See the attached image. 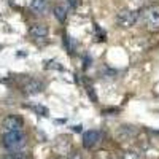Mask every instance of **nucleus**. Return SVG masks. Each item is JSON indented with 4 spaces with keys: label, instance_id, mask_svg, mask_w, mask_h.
I'll return each instance as SVG.
<instances>
[{
    "label": "nucleus",
    "instance_id": "1",
    "mask_svg": "<svg viewBox=\"0 0 159 159\" xmlns=\"http://www.w3.org/2000/svg\"><path fill=\"white\" fill-rule=\"evenodd\" d=\"M140 19L147 25L148 30L151 32L159 30V5H150L143 8V11L140 13Z\"/></svg>",
    "mask_w": 159,
    "mask_h": 159
},
{
    "label": "nucleus",
    "instance_id": "2",
    "mask_svg": "<svg viewBox=\"0 0 159 159\" xmlns=\"http://www.w3.org/2000/svg\"><path fill=\"white\" fill-rule=\"evenodd\" d=\"M3 145L13 153L21 151L25 145V135L22 134V130H15V132H8L3 135Z\"/></svg>",
    "mask_w": 159,
    "mask_h": 159
},
{
    "label": "nucleus",
    "instance_id": "3",
    "mask_svg": "<svg viewBox=\"0 0 159 159\" xmlns=\"http://www.w3.org/2000/svg\"><path fill=\"white\" fill-rule=\"evenodd\" d=\"M140 21V11L137 10H123L116 15V24L119 27H134V25Z\"/></svg>",
    "mask_w": 159,
    "mask_h": 159
},
{
    "label": "nucleus",
    "instance_id": "4",
    "mask_svg": "<svg viewBox=\"0 0 159 159\" xmlns=\"http://www.w3.org/2000/svg\"><path fill=\"white\" fill-rule=\"evenodd\" d=\"M102 140V132L97 130V129H91V130H86L83 134V145L84 148H94L96 145H99Z\"/></svg>",
    "mask_w": 159,
    "mask_h": 159
},
{
    "label": "nucleus",
    "instance_id": "5",
    "mask_svg": "<svg viewBox=\"0 0 159 159\" xmlns=\"http://www.w3.org/2000/svg\"><path fill=\"white\" fill-rule=\"evenodd\" d=\"M2 130H3V134L15 132V130H22V121H21V118H18L15 115L7 116L3 119V123H2Z\"/></svg>",
    "mask_w": 159,
    "mask_h": 159
},
{
    "label": "nucleus",
    "instance_id": "6",
    "mask_svg": "<svg viewBox=\"0 0 159 159\" xmlns=\"http://www.w3.org/2000/svg\"><path fill=\"white\" fill-rule=\"evenodd\" d=\"M43 83L40 81V80H35V78H29V80H25V83L22 84V91L25 92V94H38V92H42L43 91Z\"/></svg>",
    "mask_w": 159,
    "mask_h": 159
},
{
    "label": "nucleus",
    "instance_id": "7",
    "mask_svg": "<svg viewBox=\"0 0 159 159\" xmlns=\"http://www.w3.org/2000/svg\"><path fill=\"white\" fill-rule=\"evenodd\" d=\"M115 135L121 142H126V140H130V139H134L137 135V129L134 126H121L119 129H116Z\"/></svg>",
    "mask_w": 159,
    "mask_h": 159
},
{
    "label": "nucleus",
    "instance_id": "8",
    "mask_svg": "<svg viewBox=\"0 0 159 159\" xmlns=\"http://www.w3.org/2000/svg\"><path fill=\"white\" fill-rule=\"evenodd\" d=\"M29 35L34 38H46L48 37V27L45 24H32L29 29Z\"/></svg>",
    "mask_w": 159,
    "mask_h": 159
},
{
    "label": "nucleus",
    "instance_id": "9",
    "mask_svg": "<svg viewBox=\"0 0 159 159\" xmlns=\"http://www.w3.org/2000/svg\"><path fill=\"white\" fill-rule=\"evenodd\" d=\"M46 7H48V0H32L30 2V8L37 15H43L46 11Z\"/></svg>",
    "mask_w": 159,
    "mask_h": 159
},
{
    "label": "nucleus",
    "instance_id": "10",
    "mask_svg": "<svg viewBox=\"0 0 159 159\" xmlns=\"http://www.w3.org/2000/svg\"><path fill=\"white\" fill-rule=\"evenodd\" d=\"M52 11H54V16L57 18V21L64 22L65 19H67V8H65L64 5H56Z\"/></svg>",
    "mask_w": 159,
    "mask_h": 159
},
{
    "label": "nucleus",
    "instance_id": "11",
    "mask_svg": "<svg viewBox=\"0 0 159 159\" xmlns=\"http://www.w3.org/2000/svg\"><path fill=\"white\" fill-rule=\"evenodd\" d=\"M64 45H65V48H67V51L70 52V54H73V52H75V42H73V38L69 37V35H65L64 37Z\"/></svg>",
    "mask_w": 159,
    "mask_h": 159
},
{
    "label": "nucleus",
    "instance_id": "12",
    "mask_svg": "<svg viewBox=\"0 0 159 159\" xmlns=\"http://www.w3.org/2000/svg\"><path fill=\"white\" fill-rule=\"evenodd\" d=\"M121 159H140V154L137 151H134V150H127V151L123 153Z\"/></svg>",
    "mask_w": 159,
    "mask_h": 159
},
{
    "label": "nucleus",
    "instance_id": "13",
    "mask_svg": "<svg viewBox=\"0 0 159 159\" xmlns=\"http://www.w3.org/2000/svg\"><path fill=\"white\" fill-rule=\"evenodd\" d=\"M34 110H35L37 113H43V116L48 115V110H46L45 107H34Z\"/></svg>",
    "mask_w": 159,
    "mask_h": 159
},
{
    "label": "nucleus",
    "instance_id": "14",
    "mask_svg": "<svg viewBox=\"0 0 159 159\" xmlns=\"http://www.w3.org/2000/svg\"><path fill=\"white\" fill-rule=\"evenodd\" d=\"M69 159H84V157H83V154H80V153H73V154H70Z\"/></svg>",
    "mask_w": 159,
    "mask_h": 159
},
{
    "label": "nucleus",
    "instance_id": "15",
    "mask_svg": "<svg viewBox=\"0 0 159 159\" xmlns=\"http://www.w3.org/2000/svg\"><path fill=\"white\" fill-rule=\"evenodd\" d=\"M143 2H145V0H135V5H137V7H140Z\"/></svg>",
    "mask_w": 159,
    "mask_h": 159
}]
</instances>
